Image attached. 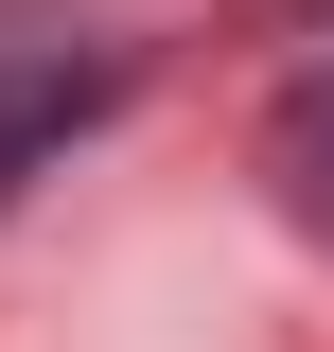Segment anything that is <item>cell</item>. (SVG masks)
<instances>
[{
    "instance_id": "obj_2",
    "label": "cell",
    "mask_w": 334,
    "mask_h": 352,
    "mask_svg": "<svg viewBox=\"0 0 334 352\" xmlns=\"http://www.w3.org/2000/svg\"><path fill=\"white\" fill-rule=\"evenodd\" d=\"M264 176H282V212H299V229H334V71L264 124Z\"/></svg>"
},
{
    "instance_id": "obj_1",
    "label": "cell",
    "mask_w": 334,
    "mask_h": 352,
    "mask_svg": "<svg viewBox=\"0 0 334 352\" xmlns=\"http://www.w3.org/2000/svg\"><path fill=\"white\" fill-rule=\"evenodd\" d=\"M88 106H106V53H0V194H18Z\"/></svg>"
}]
</instances>
